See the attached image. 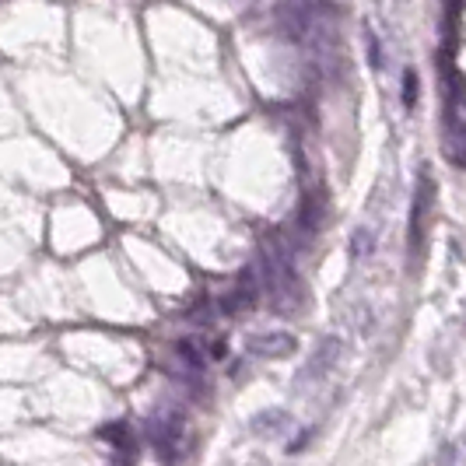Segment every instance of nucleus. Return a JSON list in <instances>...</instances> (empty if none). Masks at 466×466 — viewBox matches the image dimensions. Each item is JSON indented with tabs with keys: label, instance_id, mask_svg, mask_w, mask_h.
Returning a JSON list of instances; mask_svg holds the SVG:
<instances>
[{
	"label": "nucleus",
	"instance_id": "obj_1",
	"mask_svg": "<svg viewBox=\"0 0 466 466\" xmlns=\"http://www.w3.org/2000/svg\"><path fill=\"white\" fill-rule=\"evenodd\" d=\"M431 204H435V189H431V179L420 176L418 197H414V214H410V242L420 246L424 235H428V221H431Z\"/></svg>",
	"mask_w": 466,
	"mask_h": 466
},
{
	"label": "nucleus",
	"instance_id": "obj_2",
	"mask_svg": "<svg viewBox=\"0 0 466 466\" xmlns=\"http://www.w3.org/2000/svg\"><path fill=\"white\" fill-rule=\"evenodd\" d=\"M246 348H249V354H259V358H288V354H295L299 340L291 333H253L246 340Z\"/></svg>",
	"mask_w": 466,
	"mask_h": 466
},
{
	"label": "nucleus",
	"instance_id": "obj_3",
	"mask_svg": "<svg viewBox=\"0 0 466 466\" xmlns=\"http://www.w3.org/2000/svg\"><path fill=\"white\" fill-rule=\"evenodd\" d=\"M340 340L337 337H329V340H323L319 348H316V354H312V361L302 369V382H312V379H319V375H327L333 365H337V354H340Z\"/></svg>",
	"mask_w": 466,
	"mask_h": 466
},
{
	"label": "nucleus",
	"instance_id": "obj_4",
	"mask_svg": "<svg viewBox=\"0 0 466 466\" xmlns=\"http://www.w3.org/2000/svg\"><path fill=\"white\" fill-rule=\"evenodd\" d=\"M403 106H407V109L418 106V74H414V70L403 74Z\"/></svg>",
	"mask_w": 466,
	"mask_h": 466
},
{
	"label": "nucleus",
	"instance_id": "obj_5",
	"mask_svg": "<svg viewBox=\"0 0 466 466\" xmlns=\"http://www.w3.org/2000/svg\"><path fill=\"white\" fill-rule=\"evenodd\" d=\"M263 428H270V431L288 428V414H263V418L253 420V431H263Z\"/></svg>",
	"mask_w": 466,
	"mask_h": 466
},
{
	"label": "nucleus",
	"instance_id": "obj_6",
	"mask_svg": "<svg viewBox=\"0 0 466 466\" xmlns=\"http://www.w3.org/2000/svg\"><path fill=\"white\" fill-rule=\"evenodd\" d=\"M350 253H354V257H369V253H372V232H369V228H361V232L354 235Z\"/></svg>",
	"mask_w": 466,
	"mask_h": 466
}]
</instances>
